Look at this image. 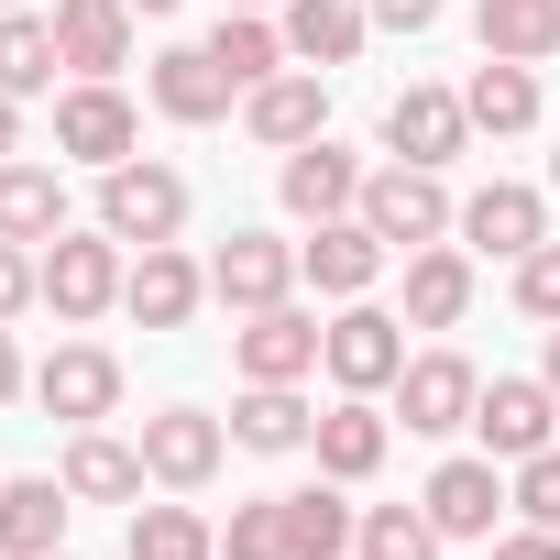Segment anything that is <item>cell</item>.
I'll use <instances>...</instances> for the list:
<instances>
[{"mask_svg": "<svg viewBox=\"0 0 560 560\" xmlns=\"http://www.w3.org/2000/svg\"><path fill=\"white\" fill-rule=\"evenodd\" d=\"M100 231L110 242H176L187 231V176L176 165H110L100 176Z\"/></svg>", "mask_w": 560, "mask_h": 560, "instance_id": "cell-3", "label": "cell"}, {"mask_svg": "<svg viewBox=\"0 0 560 560\" xmlns=\"http://www.w3.org/2000/svg\"><path fill=\"white\" fill-rule=\"evenodd\" d=\"M472 407H483V374H472L462 352H418V363L396 374V418H407L418 440H451V429H472Z\"/></svg>", "mask_w": 560, "mask_h": 560, "instance_id": "cell-7", "label": "cell"}, {"mask_svg": "<svg viewBox=\"0 0 560 560\" xmlns=\"http://www.w3.org/2000/svg\"><path fill=\"white\" fill-rule=\"evenodd\" d=\"M0 12H23V0H0Z\"/></svg>", "mask_w": 560, "mask_h": 560, "instance_id": "cell-47", "label": "cell"}, {"mask_svg": "<svg viewBox=\"0 0 560 560\" xmlns=\"http://www.w3.org/2000/svg\"><path fill=\"white\" fill-rule=\"evenodd\" d=\"M494 560H560V527H516V538H494Z\"/></svg>", "mask_w": 560, "mask_h": 560, "instance_id": "cell-40", "label": "cell"}, {"mask_svg": "<svg viewBox=\"0 0 560 560\" xmlns=\"http://www.w3.org/2000/svg\"><path fill=\"white\" fill-rule=\"evenodd\" d=\"M209 56L231 67V89H264V78H287V23H264V12H220Z\"/></svg>", "mask_w": 560, "mask_h": 560, "instance_id": "cell-29", "label": "cell"}, {"mask_svg": "<svg viewBox=\"0 0 560 560\" xmlns=\"http://www.w3.org/2000/svg\"><path fill=\"white\" fill-rule=\"evenodd\" d=\"M462 143H472V110L451 89H396V110H385V154L396 165H451Z\"/></svg>", "mask_w": 560, "mask_h": 560, "instance_id": "cell-13", "label": "cell"}, {"mask_svg": "<svg viewBox=\"0 0 560 560\" xmlns=\"http://www.w3.org/2000/svg\"><path fill=\"white\" fill-rule=\"evenodd\" d=\"M23 396V352H12V330H0V407Z\"/></svg>", "mask_w": 560, "mask_h": 560, "instance_id": "cell-42", "label": "cell"}, {"mask_svg": "<svg viewBox=\"0 0 560 560\" xmlns=\"http://www.w3.org/2000/svg\"><path fill=\"white\" fill-rule=\"evenodd\" d=\"M45 560H67V549H45Z\"/></svg>", "mask_w": 560, "mask_h": 560, "instance_id": "cell-48", "label": "cell"}, {"mask_svg": "<svg viewBox=\"0 0 560 560\" xmlns=\"http://www.w3.org/2000/svg\"><path fill=\"white\" fill-rule=\"evenodd\" d=\"M505 494H516V516H527V527H560V440H549V451H527Z\"/></svg>", "mask_w": 560, "mask_h": 560, "instance_id": "cell-36", "label": "cell"}, {"mask_svg": "<svg viewBox=\"0 0 560 560\" xmlns=\"http://www.w3.org/2000/svg\"><path fill=\"white\" fill-rule=\"evenodd\" d=\"M287 287H298V242H275V231H231L220 253H209V298L220 308H287Z\"/></svg>", "mask_w": 560, "mask_h": 560, "instance_id": "cell-6", "label": "cell"}, {"mask_svg": "<svg viewBox=\"0 0 560 560\" xmlns=\"http://www.w3.org/2000/svg\"><path fill=\"white\" fill-rule=\"evenodd\" d=\"M132 12H176V0H132Z\"/></svg>", "mask_w": 560, "mask_h": 560, "instance_id": "cell-45", "label": "cell"}, {"mask_svg": "<svg viewBox=\"0 0 560 560\" xmlns=\"http://www.w3.org/2000/svg\"><path fill=\"white\" fill-rule=\"evenodd\" d=\"M121 242L110 231H56L45 242V308L56 319H100V308H121Z\"/></svg>", "mask_w": 560, "mask_h": 560, "instance_id": "cell-2", "label": "cell"}, {"mask_svg": "<svg viewBox=\"0 0 560 560\" xmlns=\"http://www.w3.org/2000/svg\"><path fill=\"white\" fill-rule=\"evenodd\" d=\"M34 396H45V418H67V429H100V418L121 407V363H110L100 341H67V352H45Z\"/></svg>", "mask_w": 560, "mask_h": 560, "instance_id": "cell-11", "label": "cell"}, {"mask_svg": "<svg viewBox=\"0 0 560 560\" xmlns=\"http://www.w3.org/2000/svg\"><path fill=\"white\" fill-rule=\"evenodd\" d=\"M220 462H231V429H220V418H198V407H165V418H143V472H154V483L198 494Z\"/></svg>", "mask_w": 560, "mask_h": 560, "instance_id": "cell-12", "label": "cell"}, {"mask_svg": "<svg viewBox=\"0 0 560 560\" xmlns=\"http://www.w3.org/2000/svg\"><path fill=\"white\" fill-rule=\"evenodd\" d=\"M298 275L319 298H363L374 275H385V231L352 209V220H319V242H298Z\"/></svg>", "mask_w": 560, "mask_h": 560, "instance_id": "cell-16", "label": "cell"}, {"mask_svg": "<svg viewBox=\"0 0 560 560\" xmlns=\"http://www.w3.org/2000/svg\"><path fill=\"white\" fill-rule=\"evenodd\" d=\"M12 154H23V100L0 89V165H12Z\"/></svg>", "mask_w": 560, "mask_h": 560, "instance_id": "cell-41", "label": "cell"}, {"mask_svg": "<svg viewBox=\"0 0 560 560\" xmlns=\"http://www.w3.org/2000/svg\"><path fill=\"white\" fill-rule=\"evenodd\" d=\"M287 527H298V560H341L363 538V505H341V483H308L287 494Z\"/></svg>", "mask_w": 560, "mask_h": 560, "instance_id": "cell-32", "label": "cell"}, {"mask_svg": "<svg viewBox=\"0 0 560 560\" xmlns=\"http://www.w3.org/2000/svg\"><path fill=\"white\" fill-rule=\"evenodd\" d=\"M363 12H374L385 34H429V23H440V0H363Z\"/></svg>", "mask_w": 560, "mask_h": 560, "instance_id": "cell-39", "label": "cell"}, {"mask_svg": "<svg viewBox=\"0 0 560 560\" xmlns=\"http://www.w3.org/2000/svg\"><path fill=\"white\" fill-rule=\"evenodd\" d=\"M472 34H483V56L538 67V56H560V0H483V12H472Z\"/></svg>", "mask_w": 560, "mask_h": 560, "instance_id": "cell-26", "label": "cell"}, {"mask_svg": "<svg viewBox=\"0 0 560 560\" xmlns=\"http://www.w3.org/2000/svg\"><path fill=\"white\" fill-rule=\"evenodd\" d=\"M132 143H143V121H132V100L110 89V78H78L67 100H56V154H78V165H132Z\"/></svg>", "mask_w": 560, "mask_h": 560, "instance_id": "cell-4", "label": "cell"}, {"mask_svg": "<svg viewBox=\"0 0 560 560\" xmlns=\"http://www.w3.org/2000/svg\"><path fill=\"white\" fill-rule=\"evenodd\" d=\"M67 231V176L56 165H0V242H56Z\"/></svg>", "mask_w": 560, "mask_h": 560, "instance_id": "cell-25", "label": "cell"}, {"mask_svg": "<svg viewBox=\"0 0 560 560\" xmlns=\"http://www.w3.org/2000/svg\"><path fill=\"white\" fill-rule=\"evenodd\" d=\"M462 242H472V253H505V264H516V253H538V242H549L538 187H516V176L472 187V198H462Z\"/></svg>", "mask_w": 560, "mask_h": 560, "instance_id": "cell-17", "label": "cell"}, {"mask_svg": "<svg viewBox=\"0 0 560 560\" xmlns=\"http://www.w3.org/2000/svg\"><path fill=\"white\" fill-rule=\"evenodd\" d=\"M198 298H209V275H198L176 242H143V264L121 275V308H132L143 330H187V319H198Z\"/></svg>", "mask_w": 560, "mask_h": 560, "instance_id": "cell-14", "label": "cell"}, {"mask_svg": "<svg viewBox=\"0 0 560 560\" xmlns=\"http://www.w3.org/2000/svg\"><path fill=\"white\" fill-rule=\"evenodd\" d=\"M516 308L560 330V242H538V253H516Z\"/></svg>", "mask_w": 560, "mask_h": 560, "instance_id": "cell-38", "label": "cell"}, {"mask_svg": "<svg viewBox=\"0 0 560 560\" xmlns=\"http://www.w3.org/2000/svg\"><path fill=\"white\" fill-rule=\"evenodd\" d=\"M242 121H253V143L298 154V143H319V132H330V78H319V67L264 78V89H242Z\"/></svg>", "mask_w": 560, "mask_h": 560, "instance_id": "cell-9", "label": "cell"}, {"mask_svg": "<svg viewBox=\"0 0 560 560\" xmlns=\"http://www.w3.org/2000/svg\"><path fill=\"white\" fill-rule=\"evenodd\" d=\"M363 560H440V527H429V505H363V538H352Z\"/></svg>", "mask_w": 560, "mask_h": 560, "instance_id": "cell-34", "label": "cell"}, {"mask_svg": "<svg viewBox=\"0 0 560 560\" xmlns=\"http://www.w3.org/2000/svg\"><path fill=\"white\" fill-rule=\"evenodd\" d=\"M275 198H287L308 231H319V220H352V209H363V165H352V154L319 132V143H298L287 165H275Z\"/></svg>", "mask_w": 560, "mask_h": 560, "instance_id": "cell-10", "label": "cell"}, {"mask_svg": "<svg viewBox=\"0 0 560 560\" xmlns=\"http://www.w3.org/2000/svg\"><path fill=\"white\" fill-rule=\"evenodd\" d=\"M319 363H330V385L341 396H374V385H396L407 374V319H385V308H341L330 319V341H319Z\"/></svg>", "mask_w": 560, "mask_h": 560, "instance_id": "cell-5", "label": "cell"}, {"mask_svg": "<svg viewBox=\"0 0 560 560\" xmlns=\"http://www.w3.org/2000/svg\"><path fill=\"white\" fill-rule=\"evenodd\" d=\"M538 374H549V396H560V330H549V363H538Z\"/></svg>", "mask_w": 560, "mask_h": 560, "instance_id": "cell-43", "label": "cell"}, {"mask_svg": "<svg viewBox=\"0 0 560 560\" xmlns=\"http://www.w3.org/2000/svg\"><path fill=\"white\" fill-rule=\"evenodd\" d=\"M23 308H45V253L34 242H0V330H12Z\"/></svg>", "mask_w": 560, "mask_h": 560, "instance_id": "cell-37", "label": "cell"}, {"mask_svg": "<svg viewBox=\"0 0 560 560\" xmlns=\"http://www.w3.org/2000/svg\"><path fill=\"white\" fill-rule=\"evenodd\" d=\"M67 472H23V483H0V549L12 560H45V549H67Z\"/></svg>", "mask_w": 560, "mask_h": 560, "instance_id": "cell-21", "label": "cell"}, {"mask_svg": "<svg viewBox=\"0 0 560 560\" xmlns=\"http://www.w3.org/2000/svg\"><path fill=\"white\" fill-rule=\"evenodd\" d=\"M132 560H220V538L187 505H132Z\"/></svg>", "mask_w": 560, "mask_h": 560, "instance_id": "cell-33", "label": "cell"}, {"mask_svg": "<svg viewBox=\"0 0 560 560\" xmlns=\"http://www.w3.org/2000/svg\"><path fill=\"white\" fill-rule=\"evenodd\" d=\"M472 429H483V451H494V462H527V451H549V429H560V396H549V374H494V385H483V407H472Z\"/></svg>", "mask_w": 560, "mask_h": 560, "instance_id": "cell-8", "label": "cell"}, {"mask_svg": "<svg viewBox=\"0 0 560 560\" xmlns=\"http://www.w3.org/2000/svg\"><path fill=\"white\" fill-rule=\"evenodd\" d=\"M549 187H560V154H549Z\"/></svg>", "mask_w": 560, "mask_h": 560, "instance_id": "cell-46", "label": "cell"}, {"mask_svg": "<svg viewBox=\"0 0 560 560\" xmlns=\"http://www.w3.org/2000/svg\"><path fill=\"white\" fill-rule=\"evenodd\" d=\"M143 483H154V472H143L132 440H110V429H78V440H67V494H78V505H132Z\"/></svg>", "mask_w": 560, "mask_h": 560, "instance_id": "cell-22", "label": "cell"}, {"mask_svg": "<svg viewBox=\"0 0 560 560\" xmlns=\"http://www.w3.org/2000/svg\"><path fill=\"white\" fill-rule=\"evenodd\" d=\"M319 418L298 407V385H242V407H231V440L242 451H298Z\"/></svg>", "mask_w": 560, "mask_h": 560, "instance_id": "cell-31", "label": "cell"}, {"mask_svg": "<svg viewBox=\"0 0 560 560\" xmlns=\"http://www.w3.org/2000/svg\"><path fill=\"white\" fill-rule=\"evenodd\" d=\"M231 100H242V89H231V67H220L209 45H165V56H154V110H165V121L198 132V121H220Z\"/></svg>", "mask_w": 560, "mask_h": 560, "instance_id": "cell-18", "label": "cell"}, {"mask_svg": "<svg viewBox=\"0 0 560 560\" xmlns=\"http://www.w3.org/2000/svg\"><path fill=\"white\" fill-rule=\"evenodd\" d=\"M363 220L385 231V253H429L440 231H462L440 165H385V176H363Z\"/></svg>", "mask_w": 560, "mask_h": 560, "instance_id": "cell-1", "label": "cell"}, {"mask_svg": "<svg viewBox=\"0 0 560 560\" xmlns=\"http://www.w3.org/2000/svg\"><path fill=\"white\" fill-rule=\"evenodd\" d=\"M308 451H319V472H330V483H363V472L385 462V418H374L363 396H341V407L308 429Z\"/></svg>", "mask_w": 560, "mask_h": 560, "instance_id": "cell-27", "label": "cell"}, {"mask_svg": "<svg viewBox=\"0 0 560 560\" xmlns=\"http://www.w3.org/2000/svg\"><path fill=\"white\" fill-rule=\"evenodd\" d=\"M462 308H472V264L451 242L407 253V330H462Z\"/></svg>", "mask_w": 560, "mask_h": 560, "instance_id": "cell-24", "label": "cell"}, {"mask_svg": "<svg viewBox=\"0 0 560 560\" xmlns=\"http://www.w3.org/2000/svg\"><path fill=\"white\" fill-rule=\"evenodd\" d=\"M462 110H472V132H527V121H538V67L483 56V67H472V89H462Z\"/></svg>", "mask_w": 560, "mask_h": 560, "instance_id": "cell-28", "label": "cell"}, {"mask_svg": "<svg viewBox=\"0 0 560 560\" xmlns=\"http://www.w3.org/2000/svg\"><path fill=\"white\" fill-rule=\"evenodd\" d=\"M418 505H429V527H440V538H494V505H516V494L494 483V451H483V462H440Z\"/></svg>", "mask_w": 560, "mask_h": 560, "instance_id": "cell-19", "label": "cell"}, {"mask_svg": "<svg viewBox=\"0 0 560 560\" xmlns=\"http://www.w3.org/2000/svg\"><path fill=\"white\" fill-rule=\"evenodd\" d=\"M363 23H374L363 0H287V56L330 78V67H352V56H363Z\"/></svg>", "mask_w": 560, "mask_h": 560, "instance_id": "cell-23", "label": "cell"}, {"mask_svg": "<svg viewBox=\"0 0 560 560\" xmlns=\"http://www.w3.org/2000/svg\"><path fill=\"white\" fill-rule=\"evenodd\" d=\"M220 560H298L287 494H253V505H231V538H220Z\"/></svg>", "mask_w": 560, "mask_h": 560, "instance_id": "cell-35", "label": "cell"}, {"mask_svg": "<svg viewBox=\"0 0 560 560\" xmlns=\"http://www.w3.org/2000/svg\"><path fill=\"white\" fill-rule=\"evenodd\" d=\"M56 56H67L78 78L132 67V0H56Z\"/></svg>", "mask_w": 560, "mask_h": 560, "instance_id": "cell-20", "label": "cell"}, {"mask_svg": "<svg viewBox=\"0 0 560 560\" xmlns=\"http://www.w3.org/2000/svg\"><path fill=\"white\" fill-rule=\"evenodd\" d=\"M319 319L308 308H253L242 319V385H298V374H319Z\"/></svg>", "mask_w": 560, "mask_h": 560, "instance_id": "cell-15", "label": "cell"}, {"mask_svg": "<svg viewBox=\"0 0 560 560\" xmlns=\"http://www.w3.org/2000/svg\"><path fill=\"white\" fill-rule=\"evenodd\" d=\"M220 12H275V0H220Z\"/></svg>", "mask_w": 560, "mask_h": 560, "instance_id": "cell-44", "label": "cell"}, {"mask_svg": "<svg viewBox=\"0 0 560 560\" xmlns=\"http://www.w3.org/2000/svg\"><path fill=\"white\" fill-rule=\"evenodd\" d=\"M56 23L45 12H0V89H12V100H34V89H56Z\"/></svg>", "mask_w": 560, "mask_h": 560, "instance_id": "cell-30", "label": "cell"}]
</instances>
